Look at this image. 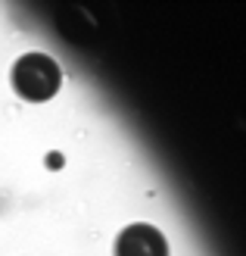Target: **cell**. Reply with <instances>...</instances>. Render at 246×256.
<instances>
[{"label":"cell","mask_w":246,"mask_h":256,"mask_svg":"<svg viewBox=\"0 0 246 256\" xmlns=\"http://www.w3.org/2000/svg\"><path fill=\"white\" fill-rule=\"evenodd\" d=\"M62 84V72L53 56L47 54H25L12 66V91L28 104H44Z\"/></svg>","instance_id":"6da1fadb"},{"label":"cell","mask_w":246,"mask_h":256,"mask_svg":"<svg viewBox=\"0 0 246 256\" xmlns=\"http://www.w3.org/2000/svg\"><path fill=\"white\" fill-rule=\"evenodd\" d=\"M115 256H168V244L159 228L134 222L115 238Z\"/></svg>","instance_id":"7a4b0ae2"}]
</instances>
